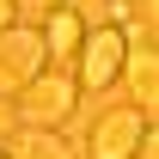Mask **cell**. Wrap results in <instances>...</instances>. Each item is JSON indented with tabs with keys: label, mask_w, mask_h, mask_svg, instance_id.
Wrapping results in <instances>:
<instances>
[{
	"label": "cell",
	"mask_w": 159,
	"mask_h": 159,
	"mask_svg": "<svg viewBox=\"0 0 159 159\" xmlns=\"http://www.w3.org/2000/svg\"><path fill=\"white\" fill-rule=\"evenodd\" d=\"M43 67H49L43 31L37 25H6V31H0V98H19Z\"/></svg>",
	"instance_id": "3"
},
{
	"label": "cell",
	"mask_w": 159,
	"mask_h": 159,
	"mask_svg": "<svg viewBox=\"0 0 159 159\" xmlns=\"http://www.w3.org/2000/svg\"><path fill=\"white\" fill-rule=\"evenodd\" d=\"M74 104H80L74 74H67V67H43L19 98H12V116H19L25 129H61V122L74 116Z\"/></svg>",
	"instance_id": "1"
},
{
	"label": "cell",
	"mask_w": 159,
	"mask_h": 159,
	"mask_svg": "<svg viewBox=\"0 0 159 159\" xmlns=\"http://www.w3.org/2000/svg\"><path fill=\"white\" fill-rule=\"evenodd\" d=\"M0 159H6V147H0Z\"/></svg>",
	"instance_id": "12"
},
{
	"label": "cell",
	"mask_w": 159,
	"mask_h": 159,
	"mask_svg": "<svg viewBox=\"0 0 159 159\" xmlns=\"http://www.w3.org/2000/svg\"><path fill=\"white\" fill-rule=\"evenodd\" d=\"M6 25H19V6H12V0H0V31H6Z\"/></svg>",
	"instance_id": "11"
},
{
	"label": "cell",
	"mask_w": 159,
	"mask_h": 159,
	"mask_svg": "<svg viewBox=\"0 0 159 159\" xmlns=\"http://www.w3.org/2000/svg\"><path fill=\"white\" fill-rule=\"evenodd\" d=\"M129 159H159V129H153V122L141 129V141H135V153H129Z\"/></svg>",
	"instance_id": "8"
},
{
	"label": "cell",
	"mask_w": 159,
	"mask_h": 159,
	"mask_svg": "<svg viewBox=\"0 0 159 159\" xmlns=\"http://www.w3.org/2000/svg\"><path fill=\"white\" fill-rule=\"evenodd\" d=\"M147 122H153V116L135 110V104H129V110H104V116L92 122V135H86V153H92V159H129Z\"/></svg>",
	"instance_id": "4"
},
{
	"label": "cell",
	"mask_w": 159,
	"mask_h": 159,
	"mask_svg": "<svg viewBox=\"0 0 159 159\" xmlns=\"http://www.w3.org/2000/svg\"><path fill=\"white\" fill-rule=\"evenodd\" d=\"M6 159H74V147H67V135L61 129H12V141H6Z\"/></svg>",
	"instance_id": "6"
},
{
	"label": "cell",
	"mask_w": 159,
	"mask_h": 159,
	"mask_svg": "<svg viewBox=\"0 0 159 159\" xmlns=\"http://www.w3.org/2000/svg\"><path fill=\"white\" fill-rule=\"evenodd\" d=\"M122 55H129V31H122V25H98V31H86V37H80V55H74V86H80V92H104V86H116Z\"/></svg>",
	"instance_id": "2"
},
{
	"label": "cell",
	"mask_w": 159,
	"mask_h": 159,
	"mask_svg": "<svg viewBox=\"0 0 159 159\" xmlns=\"http://www.w3.org/2000/svg\"><path fill=\"white\" fill-rule=\"evenodd\" d=\"M80 37H86V25H80V12H49L43 19V43H49V61H74L80 55Z\"/></svg>",
	"instance_id": "7"
},
{
	"label": "cell",
	"mask_w": 159,
	"mask_h": 159,
	"mask_svg": "<svg viewBox=\"0 0 159 159\" xmlns=\"http://www.w3.org/2000/svg\"><path fill=\"white\" fill-rule=\"evenodd\" d=\"M12 129H19V116H12V98H0V147L12 141Z\"/></svg>",
	"instance_id": "10"
},
{
	"label": "cell",
	"mask_w": 159,
	"mask_h": 159,
	"mask_svg": "<svg viewBox=\"0 0 159 159\" xmlns=\"http://www.w3.org/2000/svg\"><path fill=\"white\" fill-rule=\"evenodd\" d=\"M12 6H19V12H37V19H49V12H61V6H67V0H12Z\"/></svg>",
	"instance_id": "9"
},
{
	"label": "cell",
	"mask_w": 159,
	"mask_h": 159,
	"mask_svg": "<svg viewBox=\"0 0 159 159\" xmlns=\"http://www.w3.org/2000/svg\"><path fill=\"white\" fill-rule=\"evenodd\" d=\"M116 80H129L135 110H147V116H153V104H159V55H153V37L141 43V49H129V55H122V74H116Z\"/></svg>",
	"instance_id": "5"
}]
</instances>
